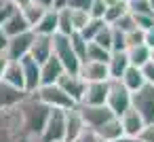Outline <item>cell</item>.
<instances>
[{"label": "cell", "mask_w": 154, "mask_h": 142, "mask_svg": "<svg viewBox=\"0 0 154 142\" xmlns=\"http://www.w3.org/2000/svg\"><path fill=\"white\" fill-rule=\"evenodd\" d=\"M57 34H61V36H70V34H74L72 19H70V9H61V11H57Z\"/></svg>", "instance_id": "4316f807"}, {"label": "cell", "mask_w": 154, "mask_h": 142, "mask_svg": "<svg viewBox=\"0 0 154 142\" xmlns=\"http://www.w3.org/2000/svg\"><path fill=\"white\" fill-rule=\"evenodd\" d=\"M106 9H108L106 0H93L91 7H89V17H91V19H103Z\"/></svg>", "instance_id": "e575fe53"}, {"label": "cell", "mask_w": 154, "mask_h": 142, "mask_svg": "<svg viewBox=\"0 0 154 142\" xmlns=\"http://www.w3.org/2000/svg\"><path fill=\"white\" fill-rule=\"evenodd\" d=\"M148 5H150V9H152V13H154V0H148Z\"/></svg>", "instance_id": "f5cc1de1"}, {"label": "cell", "mask_w": 154, "mask_h": 142, "mask_svg": "<svg viewBox=\"0 0 154 142\" xmlns=\"http://www.w3.org/2000/svg\"><path fill=\"white\" fill-rule=\"evenodd\" d=\"M11 2H15V7H17V9H23L26 5H30V2H32V0H11Z\"/></svg>", "instance_id": "f907efd6"}, {"label": "cell", "mask_w": 154, "mask_h": 142, "mask_svg": "<svg viewBox=\"0 0 154 142\" xmlns=\"http://www.w3.org/2000/svg\"><path fill=\"white\" fill-rule=\"evenodd\" d=\"M32 32L34 34H40V36H55L57 34V11L49 9L42 15V19L32 28Z\"/></svg>", "instance_id": "603a6c76"}, {"label": "cell", "mask_w": 154, "mask_h": 142, "mask_svg": "<svg viewBox=\"0 0 154 142\" xmlns=\"http://www.w3.org/2000/svg\"><path fill=\"white\" fill-rule=\"evenodd\" d=\"M19 11H21V15L26 17V21L30 24V28H34V26H36L40 19H42V15L47 13V9H42L40 5H36L34 0H32L30 5H26L23 9H19Z\"/></svg>", "instance_id": "d4e9b609"}, {"label": "cell", "mask_w": 154, "mask_h": 142, "mask_svg": "<svg viewBox=\"0 0 154 142\" xmlns=\"http://www.w3.org/2000/svg\"><path fill=\"white\" fill-rule=\"evenodd\" d=\"M120 119V125H122V131H125V136H139V131L143 129V125H146V121L141 119V115L131 106L122 117H118Z\"/></svg>", "instance_id": "ac0fdd59"}, {"label": "cell", "mask_w": 154, "mask_h": 142, "mask_svg": "<svg viewBox=\"0 0 154 142\" xmlns=\"http://www.w3.org/2000/svg\"><path fill=\"white\" fill-rule=\"evenodd\" d=\"M143 45H146V47H150V49H154V28L146 32V38H143Z\"/></svg>", "instance_id": "f6af8a7d"}, {"label": "cell", "mask_w": 154, "mask_h": 142, "mask_svg": "<svg viewBox=\"0 0 154 142\" xmlns=\"http://www.w3.org/2000/svg\"><path fill=\"white\" fill-rule=\"evenodd\" d=\"M91 43H95V45H99L101 49H106V51H112V26H103L99 32H97V36L91 40Z\"/></svg>", "instance_id": "4dcf8cb0"}, {"label": "cell", "mask_w": 154, "mask_h": 142, "mask_svg": "<svg viewBox=\"0 0 154 142\" xmlns=\"http://www.w3.org/2000/svg\"><path fill=\"white\" fill-rule=\"evenodd\" d=\"M53 36H40V34H34V40H32V47H30V57L36 60L38 64L47 62L51 55H53Z\"/></svg>", "instance_id": "9a60e30c"}, {"label": "cell", "mask_w": 154, "mask_h": 142, "mask_svg": "<svg viewBox=\"0 0 154 142\" xmlns=\"http://www.w3.org/2000/svg\"><path fill=\"white\" fill-rule=\"evenodd\" d=\"M21 70H23V83H26V93L32 95L38 87H40V64L36 60H32L30 55H26L23 60H19Z\"/></svg>", "instance_id": "7c38bea8"}, {"label": "cell", "mask_w": 154, "mask_h": 142, "mask_svg": "<svg viewBox=\"0 0 154 142\" xmlns=\"http://www.w3.org/2000/svg\"><path fill=\"white\" fill-rule=\"evenodd\" d=\"M129 9H127V2L125 0H118V2H112V5H108V9H106V15H103V21L108 24V26H112L118 17H122L125 13H127Z\"/></svg>", "instance_id": "484cf974"}, {"label": "cell", "mask_w": 154, "mask_h": 142, "mask_svg": "<svg viewBox=\"0 0 154 142\" xmlns=\"http://www.w3.org/2000/svg\"><path fill=\"white\" fill-rule=\"evenodd\" d=\"M93 0H68V9H82V11H89Z\"/></svg>", "instance_id": "b9f144b4"}, {"label": "cell", "mask_w": 154, "mask_h": 142, "mask_svg": "<svg viewBox=\"0 0 154 142\" xmlns=\"http://www.w3.org/2000/svg\"><path fill=\"white\" fill-rule=\"evenodd\" d=\"M2 2H5V0H0V5H2Z\"/></svg>", "instance_id": "11a10c76"}, {"label": "cell", "mask_w": 154, "mask_h": 142, "mask_svg": "<svg viewBox=\"0 0 154 142\" xmlns=\"http://www.w3.org/2000/svg\"><path fill=\"white\" fill-rule=\"evenodd\" d=\"M112 26H114L116 30H120V32H125V34H127V32H131V30L135 28V21H133V15L127 11V13H125L122 17H118Z\"/></svg>", "instance_id": "d6a6232c"}, {"label": "cell", "mask_w": 154, "mask_h": 142, "mask_svg": "<svg viewBox=\"0 0 154 142\" xmlns=\"http://www.w3.org/2000/svg\"><path fill=\"white\" fill-rule=\"evenodd\" d=\"M78 108H80V115H82L87 129H91V131H97L106 121H110L114 117L108 106H80L78 104Z\"/></svg>", "instance_id": "52a82bcc"}, {"label": "cell", "mask_w": 154, "mask_h": 142, "mask_svg": "<svg viewBox=\"0 0 154 142\" xmlns=\"http://www.w3.org/2000/svg\"><path fill=\"white\" fill-rule=\"evenodd\" d=\"M0 142H19V136H17L15 129L7 127L2 123V125H0Z\"/></svg>", "instance_id": "f35d334b"}, {"label": "cell", "mask_w": 154, "mask_h": 142, "mask_svg": "<svg viewBox=\"0 0 154 142\" xmlns=\"http://www.w3.org/2000/svg\"><path fill=\"white\" fill-rule=\"evenodd\" d=\"M137 138H139L141 142H154V123H146Z\"/></svg>", "instance_id": "ab89813d"}, {"label": "cell", "mask_w": 154, "mask_h": 142, "mask_svg": "<svg viewBox=\"0 0 154 142\" xmlns=\"http://www.w3.org/2000/svg\"><path fill=\"white\" fill-rule=\"evenodd\" d=\"M63 66L59 64V60L55 55H51L47 62L40 64V87L42 85H57V81L63 74Z\"/></svg>", "instance_id": "5bb4252c"}, {"label": "cell", "mask_w": 154, "mask_h": 142, "mask_svg": "<svg viewBox=\"0 0 154 142\" xmlns=\"http://www.w3.org/2000/svg\"><path fill=\"white\" fill-rule=\"evenodd\" d=\"M34 2H36V5H40V7H42V9H47V11L53 7V0H34Z\"/></svg>", "instance_id": "681fc988"}, {"label": "cell", "mask_w": 154, "mask_h": 142, "mask_svg": "<svg viewBox=\"0 0 154 142\" xmlns=\"http://www.w3.org/2000/svg\"><path fill=\"white\" fill-rule=\"evenodd\" d=\"M78 76H80L85 83H101V81H110V76H108V64L85 60V62H80Z\"/></svg>", "instance_id": "8fae6325"}, {"label": "cell", "mask_w": 154, "mask_h": 142, "mask_svg": "<svg viewBox=\"0 0 154 142\" xmlns=\"http://www.w3.org/2000/svg\"><path fill=\"white\" fill-rule=\"evenodd\" d=\"M85 60L108 64V60H110V51L101 49V47H99V45H95V43H87V55H85ZM85 60H82V62H85Z\"/></svg>", "instance_id": "83f0119b"}, {"label": "cell", "mask_w": 154, "mask_h": 142, "mask_svg": "<svg viewBox=\"0 0 154 142\" xmlns=\"http://www.w3.org/2000/svg\"><path fill=\"white\" fill-rule=\"evenodd\" d=\"M112 51H127V40H125V32L116 30L112 26Z\"/></svg>", "instance_id": "8d00e7d4"}, {"label": "cell", "mask_w": 154, "mask_h": 142, "mask_svg": "<svg viewBox=\"0 0 154 142\" xmlns=\"http://www.w3.org/2000/svg\"><path fill=\"white\" fill-rule=\"evenodd\" d=\"M2 30H5V34L9 36V38H13V36H19V34H23V32H30L32 28H30V24L26 21V17L21 15V11L17 9L5 24H2Z\"/></svg>", "instance_id": "d6986e66"}, {"label": "cell", "mask_w": 154, "mask_h": 142, "mask_svg": "<svg viewBox=\"0 0 154 142\" xmlns=\"http://www.w3.org/2000/svg\"><path fill=\"white\" fill-rule=\"evenodd\" d=\"M108 83L110 81H101V83H87L85 95L80 106H106V98H108Z\"/></svg>", "instance_id": "4fadbf2b"}, {"label": "cell", "mask_w": 154, "mask_h": 142, "mask_svg": "<svg viewBox=\"0 0 154 142\" xmlns=\"http://www.w3.org/2000/svg\"><path fill=\"white\" fill-rule=\"evenodd\" d=\"M127 60H129V66L143 68V66L150 62V47H146V45L129 47V49H127Z\"/></svg>", "instance_id": "cb8c5ba5"}, {"label": "cell", "mask_w": 154, "mask_h": 142, "mask_svg": "<svg viewBox=\"0 0 154 142\" xmlns=\"http://www.w3.org/2000/svg\"><path fill=\"white\" fill-rule=\"evenodd\" d=\"M106 106L110 108V112H112L114 117H122V115L131 108V93L125 89V85H122L120 81H110V83H108Z\"/></svg>", "instance_id": "3957f363"}, {"label": "cell", "mask_w": 154, "mask_h": 142, "mask_svg": "<svg viewBox=\"0 0 154 142\" xmlns=\"http://www.w3.org/2000/svg\"><path fill=\"white\" fill-rule=\"evenodd\" d=\"M103 26H106V21H103V19H89V24H87V26L80 30V36H82L87 43H91V40L97 36V32H99Z\"/></svg>", "instance_id": "f546056e"}, {"label": "cell", "mask_w": 154, "mask_h": 142, "mask_svg": "<svg viewBox=\"0 0 154 142\" xmlns=\"http://www.w3.org/2000/svg\"><path fill=\"white\" fill-rule=\"evenodd\" d=\"M78 142H101V140L97 138V134H95V131H91V129H85V134L78 138Z\"/></svg>", "instance_id": "7bdbcfd3"}, {"label": "cell", "mask_w": 154, "mask_h": 142, "mask_svg": "<svg viewBox=\"0 0 154 142\" xmlns=\"http://www.w3.org/2000/svg\"><path fill=\"white\" fill-rule=\"evenodd\" d=\"M15 11H17V7H15V2H11V0H5V2L0 5V28H2V24H5Z\"/></svg>", "instance_id": "74e56055"}, {"label": "cell", "mask_w": 154, "mask_h": 142, "mask_svg": "<svg viewBox=\"0 0 154 142\" xmlns=\"http://www.w3.org/2000/svg\"><path fill=\"white\" fill-rule=\"evenodd\" d=\"M97 138L101 140V142H116L120 136H125V131H122V125H120V119L118 117H112L110 121H106L97 131Z\"/></svg>", "instance_id": "ffe728a7"}, {"label": "cell", "mask_w": 154, "mask_h": 142, "mask_svg": "<svg viewBox=\"0 0 154 142\" xmlns=\"http://www.w3.org/2000/svg\"><path fill=\"white\" fill-rule=\"evenodd\" d=\"M26 95H28L26 91H17L11 85H7V83L0 81V115L7 112V110H11V108H15Z\"/></svg>", "instance_id": "2e32d148"}, {"label": "cell", "mask_w": 154, "mask_h": 142, "mask_svg": "<svg viewBox=\"0 0 154 142\" xmlns=\"http://www.w3.org/2000/svg\"><path fill=\"white\" fill-rule=\"evenodd\" d=\"M150 62L154 64V49H150Z\"/></svg>", "instance_id": "816d5d0a"}, {"label": "cell", "mask_w": 154, "mask_h": 142, "mask_svg": "<svg viewBox=\"0 0 154 142\" xmlns=\"http://www.w3.org/2000/svg\"><path fill=\"white\" fill-rule=\"evenodd\" d=\"M85 129H87V125L82 121L78 104L74 108L66 110V136H63V142H78V138L85 134Z\"/></svg>", "instance_id": "30bf717a"}, {"label": "cell", "mask_w": 154, "mask_h": 142, "mask_svg": "<svg viewBox=\"0 0 154 142\" xmlns=\"http://www.w3.org/2000/svg\"><path fill=\"white\" fill-rule=\"evenodd\" d=\"M127 68H129L127 51H110V60H108V76H110V81H120V76L125 74Z\"/></svg>", "instance_id": "e0dca14e"}, {"label": "cell", "mask_w": 154, "mask_h": 142, "mask_svg": "<svg viewBox=\"0 0 154 142\" xmlns=\"http://www.w3.org/2000/svg\"><path fill=\"white\" fill-rule=\"evenodd\" d=\"M125 2H137V0H125Z\"/></svg>", "instance_id": "db71d44e"}, {"label": "cell", "mask_w": 154, "mask_h": 142, "mask_svg": "<svg viewBox=\"0 0 154 142\" xmlns=\"http://www.w3.org/2000/svg\"><path fill=\"white\" fill-rule=\"evenodd\" d=\"M70 19H72V28L74 32H80L87 24H89V11H82V9H70Z\"/></svg>", "instance_id": "f1b7e54d"}, {"label": "cell", "mask_w": 154, "mask_h": 142, "mask_svg": "<svg viewBox=\"0 0 154 142\" xmlns=\"http://www.w3.org/2000/svg\"><path fill=\"white\" fill-rule=\"evenodd\" d=\"M53 11H61V9H68V0H53Z\"/></svg>", "instance_id": "7dc6e473"}, {"label": "cell", "mask_w": 154, "mask_h": 142, "mask_svg": "<svg viewBox=\"0 0 154 142\" xmlns=\"http://www.w3.org/2000/svg\"><path fill=\"white\" fill-rule=\"evenodd\" d=\"M7 47H9V36L5 34L2 28H0V53H7Z\"/></svg>", "instance_id": "ee69618b"}, {"label": "cell", "mask_w": 154, "mask_h": 142, "mask_svg": "<svg viewBox=\"0 0 154 142\" xmlns=\"http://www.w3.org/2000/svg\"><path fill=\"white\" fill-rule=\"evenodd\" d=\"M133 21H135V28H139L143 32H148V30L154 28V15H150V13L148 15H133Z\"/></svg>", "instance_id": "d590c367"}, {"label": "cell", "mask_w": 154, "mask_h": 142, "mask_svg": "<svg viewBox=\"0 0 154 142\" xmlns=\"http://www.w3.org/2000/svg\"><path fill=\"white\" fill-rule=\"evenodd\" d=\"M143 38H146V32L139 30V28H133L131 32L125 34V40H127V49L129 47H137V45H143Z\"/></svg>", "instance_id": "836d02e7"}, {"label": "cell", "mask_w": 154, "mask_h": 142, "mask_svg": "<svg viewBox=\"0 0 154 142\" xmlns=\"http://www.w3.org/2000/svg\"><path fill=\"white\" fill-rule=\"evenodd\" d=\"M116 142H141V140H139L137 136H120Z\"/></svg>", "instance_id": "c3c4849f"}, {"label": "cell", "mask_w": 154, "mask_h": 142, "mask_svg": "<svg viewBox=\"0 0 154 142\" xmlns=\"http://www.w3.org/2000/svg\"><path fill=\"white\" fill-rule=\"evenodd\" d=\"M2 83L11 85L17 91H26V83H23V70L19 62H9L5 74H2Z\"/></svg>", "instance_id": "44dd1931"}, {"label": "cell", "mask_w": 154, "mask_h": 142, "mask_svg": "<svg viewBox=\"0 0 154 142\" xmlns=\"http://www.w3.org/2000/svg\"><path fill=\"white\" fill-rule=\"evenodd\" d=\"M70 47H72V51L76 53V57L82 62V60H85V55H87V40L80 36V32L70 34Z\"/></svg>", "instance_id": "1f68e13d"}, {"label": "cell", "mask_w": 154, "mask_h": 142, "mask_svg": "<svg viewBox=\"0 0 154 142\" xmlns=\"http://www.w3.org/2000/svg\"><path fill=\"white\" fill-rule=\"evenodd\" d=\"M32 95H36L42 104H47L49 108H57V110H70V108H74L76 104L70 100V95H66L63 91H61V87L59 85H42V87H38Z\"/></svg>", "instance_id": "277c9868"}, {"label": "cell", "mask_w": 154, "mask_h": 142, "mask_svg": "<svg viewBox=\"0 0 154 142\" xmlns=\"http://www.w3.org/2000/svg\"><path fill=\"white\" fill-rule=\"evenodd\" d=\"M51 40H53V55L59 60V64L63 66V70H66L68 74H78L80 60L76 57V53H74L72 47H70V36L55 34Z\"/></svg>", "instance_id": "7a4b0ae2"}, {"label": "cell", "mask_w": 154, "mask_h": 142, "mask_svg": "<svg viewBox=\"0 0 154 142\" xmlns=\"http://www.w3.org/2000/svg\"><path fill=\"white\" fill-rule=\"evenodd\" d=\"M63 136H66V110L51 108V115L38 138L40 142H63Z\"/></svg>", "instance_id": "5b68a950"}, {"label": "cell", "mask_w": 154, "mask_h": 142, "mask_svg": "<svg viewBox=\"0 0 154 142\" xmlns=\"http://www.w3.org/2000/svg\"><path fill=\"white\" fill-rule=\"evenodd\" d=\"M7 66H9L7 53H0V81H2V74H5V70H7Z\"/></svg>", "instance_id": "bcb514c9"}, {"label": "cell", "mask_w": 154, "mask_h": 142, "mask_svg": "<svg viewBox=\"0 0 154 142\" xmlns=\"http://www.w3.org/2000/svg\"><path fill=\"white\" fill-rule=\"evenodd\" d=\"M57 85L61 87V91H63L66 95H70V100H72L74 104H80V102H82L87 83H85L78 74H68V72H63L61 79L57 81Z\"/></svg>", "instance_id": "9c48e42d"}, {"label": "cell", "mask_w": 154, "mask_h": 142, "mask_svg": "<svg viewBox=\"0 0 154 142\" xmlns=\"http://www.w3.org/2000/svg\"><path fill=\"white\" fill-rule=\"evenodd\" d=\"M120 83L125 85V89H127L129 93H135V91H139V89L146 85V79H143V74H141V68L129 66V68L125 70V74L120 76Z\"/></svg>", "instance_id": "7402d4cb"}, {"label": "cell", "mask_w": 154, "mask_h": 142, "mask_svg": "<svg viewBox=\"0 0 154 142\" xmlns=\"http://www.w3.org/2000/svg\"><path fill=\"white\" fill-rule=\"evenodd\" d=\"M141 74H143V79H146V85L154 87V64H152V62H148V64L141 68Z\"/></svg>", "instance_id": "60d3db41"}, {"label": "cell", "mask_w": 154, "mask_h": 142, "mask_svg": "<svg viewBox=\"0 0 154 142\" xmlns=\"http://www.w3.org/2000/svg\"><path fill=\"white\" fill-rule=\"evenodd\" d=\"M32 40H34V32H23L19 36H13L9 38V47H7V57L9 62H19L23 60L28 53H30V47H32Z\"/></svg>", "instance_id": "ba28073f"}, {"label": "cell", "mask_w": 154, "mask_h": 142, "mask_svg": "<svg viewBox=\"0 0 154 142\" xmlns=\"http://www.w3.org/2000/svg\"><path fill=\"white\" fill-rule=\"evenodd\" d=\"M19 123H21V136H40L45 129V123L51 115V108L42 104L36 95H26L19 104Z\"/></svg>", "instance_id": "6da1fadb"}, {"label": "cell", "mask_w": 154, "mask_h": 142, "mask_svg": "<svg viewBox=\"0 0 154 142\" xmlns=\"http://www.w3.org/2000/svg\"><path fill=\"white\" fill-rule=\"evenodd\" d=\"M131 106L141 115L146 123H154V87L143 85L139 91L131 93Z\"/></svg>", "instance_id": "8992f818"}]
</instances>
